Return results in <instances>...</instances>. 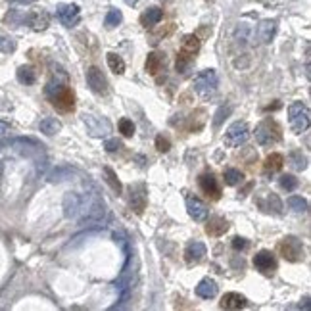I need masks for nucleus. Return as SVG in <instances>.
Returning a JSON list of instances; mask_svg holds the SVG:
<instances>
[{"instance_id":"412c9836","label":"nucleus","mask_w":311,"mask_h":311,"mask_svg":"<svg viewBox=\"0 0 311 311\" xmlns=\"http://www.w3.org/2000/svg\"><path fill=\"white\" fill-rule=\"evenodd\" d=\"M27 23L31 25L33 31H44L50 23V16L46 12H37V14H31L27 18Z\"/></svg>"},{"instance_id":"ddd939ff","label":"nucleus","mask_w":311,"mask_h":311,"mask_svg":"<svg viewBox=\"0 0 311 311\" xmlns=\"http://www.w3.org/2000/svg\"><path fill=\"white\" fill-rule=\"evenodd\" d=\"M186 209H188V215L198 223L207 219V206L196 196H186Z\"/></svg>"},{"instance_id":"c03bdc74","label":"nucleus","mask_w":311,"mask_h":311,"mask_svg":"<svg viewBox=\"0 0 311 311\" xmlns=\"http://www.w3.org/2000/svg\"><path fill=\"white\" fill-rule=\"evenodd\" d=\"M123 2H125V4H127V6H134V4H136V2H138V0H123Z\"/></svg>"},{"instance_id":"2f4dec72","label":"nucleus","mask_w":311,"mask_h":311,"mask_svg":"<svg viewBox=\"0 0 311 311\" xmlns=\"http://www.w3.org/2000/svg\"><path fill=\"white\" fill-rule=\"evenodd\" d=\"M121 22H123V14H121L119 10H115V8H111V10L108 12L106 20H104V25L108 27V29H113V27L119 25Z\"/></svg>"},{"instance_id":"f704fd0d","label":"nucleus","mask_w":311,"mask_h":311,"mask_svg":"<svg viewBox=\"0 0 311 311\" xmlns=\"http://www.w3.org/2000/svg\"><path fill=\"white\" fill-rule=\"evenodd\" d=\"M279 184H281V188H285L286 192H292V190H296L298 188V179L294 177V175H281V179H279Z\"/></svg>"},{"instance_id":"a19ab883","label":"nucleus","mask_w":311,"mask_h":311,"mask_svg":"<svg viewBox=\"0 0 311 311\" xmlns=\"http://www.w3.org/2000/svg\"><path fill=\"white\" fill-rule=\"evenodd\" d=\"M246 246H248L246 238H240V236H234V238H233V248H234V250H244Z\"/></svg>"},{"instance_id":"4468645a","label":"nucleus","mask_w":311,"mask_h":311,"mask_svg":"<svg viewBox=\"0 0 311 311\" xmlns=\"http://www.w3.org/2000/svg\"><path fill=\"white\" fill-rule=\"evenodd\" d=\"M206 254H207V248L204 242H198V240L188 242V246H186V250H184V261H186L188 265L198 263V261L204 259Z\"/></svg>"},{"instance_id":"dca6fc26","label":"nucleus","mask_w":311,"mask_h":311,"mask_svg":"<svg viewBox=\"0 0 311 311\" xmlns=\"http://www.w3.org/2000/svg\"><path fill=\"white\" fill-rule=\"evenodd\" d=\"M275 33H277V22L275 20H263L258 25V39L263 44H269L273 41Z\"/></svg>"},{"instance_id":"6e6552de","label":"nucleus","mask_w":311,"mask_h":311,"mask_svg":"<svg viewBox=\"0 0 311 311\" xmlns=\"http://www.w3.org/2000/svg\"><path fill=\"white\" fill-rule=\"evenodd\" d=\"M83 123L89 131L90 136H106L108 133H111V125L106 117L94 115V113H85L83 115Z\"/></svg>"},{"instance_id":"79ce46f5","label":"nucleus","mask_w":311,"mask_h":311,"mask_svg":"<svg viewBox=\"0 0 311 311\" xmlns=\"http://www.w3.org/2000/svg\"><path fill=\"white\" fill-rule=\"evenodd\" d=\"M8 129H10V125H8L6 121H0V134H2V133H6Z\"/></svg>"},{"instance_id":"4c0bfd02","label":"nucleus","mask_w":311,"mask_h":311,"mask_svg":"<svg viewBox=\"0 0 311 311\" xmlns=\"http://www.w3.org/2000/svg\"><path fill=\"white\" fill-rule=\"evenodd\" d=\"M16 50V41H12L10 37H0V52L10 54Z\"/></svg>"},{"instance_id":"7ed1b4c3","label":"nucleus","mask_w":311,"mask_h":311,"mask_svg":"<svg viewBox=\"0 0 311 311\" xmlns=\"http://www.w3.org/2000/svg\"><path fill=\"white\" fill-rule=\"evenodd\" d=\"M310 121V108L304 102H292L288 106V123H290V129L294 131L296 134H302L304 131H308Z\"/></svg>"},{"instance_id":"39448f33","label":"nucleus","mask_w":311,"mask_h":311,"mask_svg":"<svg viewBox=\"0 0 311 311\" xmlns=\"http://www.w3.org/2000/svg\"><path fill=\"white\" fill-rule=\"evenodd\" d=\"M250 136V127L246 121H234L233 125H229V129L223 134V144L227 148H236L240 144H244Z\"/></svg>"},{"instance_id":"1a4fd4ad","label":"nucleus","mask_w":311,"mask_h":311,"mask_svg":"<svg viewBox=\"0 0 311 311\" xmlns=\"http://www.w3.org/2000/svg\"><path fill=\"white\" fill-rule=\"evenodd\" d=\"M56 14H58V20L62 22V25L66 27H75L81 20V10L77 4H60Z\"/></svg>"},{"instance_id":"7c9ffc66","label":"nucleus","mask_w":311,"mask_h":311,"mask_svg":"<svg viewBox=\"0 0 311 311\" xmlns=\"http://www.w3.org/2000/svg\"><path fill=\"white\" fill-rule=\"evenodd\" d=\"M182 50L194 56L196 52L200 50V39L196 35H186L184 41H182Z\"/></svg>"},{"instance_id":"9d476101","label":"nucleus","mask_w":311,"mask_h":311,"mask_svg":"<svg viewBox=\"0 0 311 311\" xmlns=\"http://www.w3.org/2000/svg\"><path fill=\"white\" fill-rule=\"evenodd\" d=\"M198 186H200V190L206 194L207 198H211V200H219L221 198V186H219V182H217L213 173H209V171L202 173L198 177Z\"/></svg>"},{"instance_id":"ea45409f","label":"nucleus","mask_w":311,"mask_h":311,"mask_svg":"<svg viewBox=\"0 0 311 311\" xmlns=\"http://www.w3.org/2000/svg\"><path fill=\"white\" fill-rule=\"evenodd\" d=\"M231 113V108L227 106V108H219V111H217V115H215V121H213V125L215 127H219L221 125V121H223V115H229Z\"/></svg>"},{"instance_id":"f3484780","label":"nucleus","mask_w":311,"mask_h":311,"mask_svg":"<svg viewBox=\"0 0 311 311\" xmlns=\"http://www.w3.org/2000/svg\"><path fill=\"white\" fill-rule=\"evenodd\" d=\"M165 67V54L161 52H150L146 58V71L150 75H157Z\"/></svg>"},{"instance_id":"aec40b11","label":"nucleus","mask_w":311,"mask_h":311,"mask_svg":"<svg viewBox=\"0 0 311 311\" xmlns=\"http://www.w3.org/2000/svg\"><path fill=\"white\" fill-rule=\"evenodd\" d=\"M283 165H285V156L283 154H277V152H273V154H269L265 157V163H263V171L265 173H277V171H281L283 169Z\"/></svg>"},{"instance_id":"58836bf2","label":"nucleus","mask_w":311,"mask_h":311,"mask_svg":"<svg viewBox=\"0 0 311 311\" xmlns=\"http://www.w3.org/2000/svg\"><path fill=\"white\" fill-rule=\"evenodd\" d=\"M104 148H106L108 152H117V150L123 148V144H121V140H117V138H110V140H106Z\"/></svg>"},{"instance_id":"a878e982","label":"nucleus","mask_w":311,"mask_h":311,"mask_svg":"<svg viewBox=\"0 0 311 311\" xmlns=\"http://www.w3.org/2000/svg\"><path fill=\"white\" fill-rule=\"evenodd\" d=\"M18 81H20L22 85H35V81H37L35 67H33V66H22V67L18 69Z\"/></svg>"},{"instance_id":"37998d69","label":"nucleus","mask_w":311,"mask_h":311,"mask_svg":"<svg viewBox=\"0 0 311 311\" xmlns=\"http://www.w3.org/2000/svg\"><path fill=\"white\" fill-rule=\"evenodd\" d=\"M10 2H14V4H31L35 0H10Z\"/></svg>"},{"instance_id":"4be33fe9","label":"nucleus","mask_w":311,"mask_h":311,"mask_svg":"<svg viewBox=\"0 0 311 311\" xmlns=\"http://www.w3.org/2000/svg\"><path fill=\"white\" fill-rule=\"evenodd\" d=\"M79 211H83V200L77 194H67L66 196V215L67 217H75Z\"/></svg>"},{"instance_id":"e433bc0d","label":"nucleus","mask_w":311,"mask_h":311,"mask_svg":"<svg viewBox=\"0 0 311 311\" xmlns=\"http://www.w3.org/2000/svg\"><path fill=\"white\" fill-rule=\"evenodd\" d=\"M156 148H157V152H161V154L169 152V148H171L169 138H167V136H163V134H157V136H156Z\"/></svg>"},{"instance_id":"b1692460","label":"nucleus","mask_w":311,"mask_h":311,"mask_svg":"<svg viewBox=\"0 0 311 311\" xmlns=\"http://www.w3.org/2000/svg\"><path fill=\"white\" fill-rule=\"evenodd\" d=\"M106 60H108L110 69H111L115 75H123V73H125V62H123L121 56H117L115 52H110V54H106Z\"/></svg>"},{"instance_id":"f03ea898","label":"nucleus","mask_w":311,"mask_h":311,"mask_svg":"<svg viewBox=\"0 0 311 311\" xmlns=\"http://www.w3.org/2000/svg\"><path fill=\"white\" fill-rule=\"evenodd\" d=\"M256 142L259 146H275L283 140V127L271 119V117H265L263 121H259L258 127H256Z\"/></svg>"},{"instance_id":"9b49d317","label":"nucleus","mask_w":311,"mask_h":311,"mask_svg":"<svg viewBox=\"0 0 311 311\" xmlns=\"http://www.w3.org/2000/svg\"><path fill=\"white\" fill-rule=\"evenodd\" d=\"M254 267L263 275H273L277 271V259L275 254L269 250H261L254 256Z\"/></svg>"},{"instance_id":"c756f323","label":"nucleus","mask_w":311,"mask_h":311,"mask_svg":"<svg viewBox=\"0 0 311 311\" xmlns=\"http://www.w3.org/2000/svg\"><path fill=\"white\" fill-rule=\"evenodd\" d=\"M104 173H106V181H108V184L111 186V190H113V192H117V194H121L123 184H121V181L117 179L115 171H113L111 167H104Z\"/></svg>"},{"instance_id":"cd10ccee","label":"nucleus","mask_w":311,"mask_h":311,"mask_svg":"<svg viewBox=\"0 0 311 311\" xmlns=\"http://www.w3.org/2000/svg\"><path fill=\"white\" fill-rule=\"evenodd\" d=\"M192 54H188V52L181 50L177 54V62H175V67H177V71L179 73H186L188 71V67L192 66Z\"/></svg>"},{"instance_id":"20e7f679","label":"nucleus","mask_w":311,"mask_h":311,"mask_svg":"<svg viewBox=\"0 0 311 311\" xmlns=\"http://www.w3.org/2000/svg\"><path fill=\"white\" fill-rule=\"evenodd\" d=\"M217 85H219V77H217L215 69H204V71H200V73L194 77L192 89H194V92H196L200 98H209V96L215 94Z\"/></svg>"},{"instance_id":"c9c22d12","label":"nucleus","mask_w":311,"mask_h":311,"mask_svg":"<svg viewBox=\"0 0 311 311\" xmlns=\"http://www.w3.org/2000/svg\"><path fill=\"white\" fill-rule=\"evenodd\" d=\"M119 133L123 134V136H133L134 134V123L131 121V119H127V117H123L121 121H119Z\"/></svg>"},{"instance_id":"423d86ee","label":"nucleus","mask_w":311,"mask_h":311,"mask_svg":"<svg viewBox=\"0 0 311 311\" xmlns=\"http://www.w3.org/2000/svg\"><path fill=\"white\" fill-rule=\"evenodd\" d=\"M277 250H279V254H281L286 261H290V263L302 261V258H304V244H302V240H298L296 236H285V238L279 242Z\"/></svg>"},{"instance_id":"c85d7f7f","label":"nucleus","mask_w":311,"mask_h":311,"mask_svg":"<svg viewBox=\"0 0 311 311\" xmlns=\"http://www.w3.org/2000/svg\"><path fill=\"white\" fill-rule=\"evenodd\" d=\"M288 159H290V165H292L296 171H304V169L308 167V157H306V156H302V152H300V150H294V152H290Z\"/></svg>"},{"instance_id":"6ab92c4d","label":"nucleus","mask_w":311,"mask_h":311,"mask_svg":"<svg viewBox=\"0 0 311 311\" xmlns=\"http://www.w3.org/2000/svg\"><path fill=\"white\" fill-rule=\"evenodd\" d=\"M196 294L204 300H211L217 296V283L213 279H202L196 286Z\"/></svg>"},{"instance_id":"72a5a7b5","label":"nucleus","mask_w":311,"mask_h":311,"mask_svg":"<svg viewBox=\"0 0 311 311\" xmlns=\"http://www.w3.org/2000/svg\"><path fill=\"white\" fill-rule=\"evenodd\" d=\"M288 206L296 213H304V211H308V200L302 198V196H290L288 198Z\"/></svg>"},{"instance_id":"bb28decb","label":"nucleus","mask_w":311,"mask_h":311,"mask_svg":"<svg viewBox=\"0 0 311 311\" xmlns=\"http://www.w3.org/2000/svg\"><path fill=\"white\" fill-rule=\"evenodd\" d=\"M41 131L44 133V134H56V133H60L62 131V123H60V119H56V117H46V119H43L41 121Z\"/></svg>"},{"instance_id":"a211bd4d","label":"nucleus","mask_w":311,"mask_h":311,"mask_svg":"<svg viewBox=\"0 0 311 311\" xmlns=\"http://www.w3.org/2000/svg\"><path fill=\"white\" fill-rule=\"evenodd\" d=\"M229 231V221L225 217H211L206 227V233L209 236H223Z\"/></svg>"},{"instance_id":"f257e3e1","label":"nucleus","mask_w":311,"mask_h":311,"mask_svg":"<svg viewBox=\"0 0 311 311\" xmlns=\"http://www.w3.org/2000/svg\"><path fill=\"white\" fill-rule=\"evenodd\" d=\"M44 92H46L48 100H50V104L56 110H60V111H73V108H75V92L69 87L60 85L56 81V83H48L46 85Z\"/></svg>"},{"instance_id":"f8f14e48","label":"nucleus","mask_w":311,"mask_h":311,"mask_svg":"<svg viewBox=\"0 0 311 311\" xmlns=\"http://www.w3.org/2000/svg\"><path fill=\"white\" fill-rule=\"evenodd\" d=\"M87 85L96 94H106L108 92V81H106L102 71L98 67H94V66L89 67V71H87Z\"/></svg>"},{"instance_id":"473e14b6","label":"nucleus","mask_w":311,"mask_h":311,"mask_svg":"<svg viewBox=\"0 0 311 311\" xmlns=\"http://www.w3.org/2000/svg\"><path fill=\"white\" fill-rule=\"evenodd\" d=\"M223 177H225V184H229V186H236L238 182L244 181V175H242V171H238V169H225V173H223Z\"/></svg>"},{"instance_id":"5701e85b","label":"nucleus","mask_w":311,"mask_h":311,"mask_svg":"<svg viewBox=\"0 0 311 311\" xmlns=\"http://www.w3.org/2000/svg\"><path fill=\"white\" fill-rule=\"evenodd\" d=\"M161 20H163V12H161L159 8H148V10L142 14V18H140V22H142L144 27H154L156 23H159Z\"/></svg>"},{"instance_id":"393cba45","label":"nucleus","mask_w":311,"mask_h":311,"mask_svg":"<svg viewBox=\"0 0 311 311\" xmlns=\"http://www.w3.org/2000/svg\"><path fill=\"white\" fill-rule=\"evenodd\" d=\"M265 198H267V204H265V202L259 204L261 209L273 211V213H281V211H283V204H281V200H279V196H277L275 192H265Z\"/></svg>"},{"instance_id":"0eeeda50","label":"nucleus","mask_w":311,"mask_h":311,"mask_svg":"<svg viewBox=\"0 0 311 311\" xmlns=\"http://www.w3.org/2000/svg\"><path fill=\"white\" fill-rule=\"evenodd\" d=\"M129 204L136 215H142L148 204V190L144 182H134L129 186Z\"/></svg>"},{"instance_id":"2eb2a0df","label":"nucleus","mask_w":311,"mask_h":311,"mask_svg":"<svg viewBox=\"0 0 311 311\" xmlns=\"http://www.w3.org/2000/svg\"><path fill=\"white\" fill-rule=\"evenodd\" d=\"M219 306H221V310H242V308L248 306V300H246L244 296L236 294V292H227V294L221 298Z\"/></svg>"}]
</instances>
